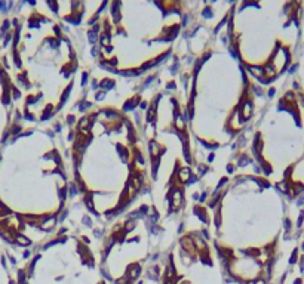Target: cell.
I'll use <instances>...</instances> for the list:
<instances>
[{
	"label": "cell",
	"mask_w": 304,
	"mask_h": 284,
	"mask_svg": "<svg viewBox=\"0 0 304 284\" xmlns=\"http://www.w3.org/2000/svg\"><path fill=\"white\" fill-rule=\"evenodd\" d=\"M150 151H151V157H157L160 154V147L157 145V142L154 141L150 142Z\"/></svg>",
	"instance_id": "obj_4"
},
{
	"label": "cell",
	"mask_w": 304,
	"mask_h": 284,
	"mask_svg": "<svg viewBox=\"0 0 304 284\" xmlns=\"http://www.w3.org/2000/svg\"><path fill=\"white\" fill-rule=\"evenodd\" d=\"M138 284H143V283H138Z\"/></svg>",
	"instance_id": "obj_7"
},
{
	"label": "cell",
	"mask_w": 304,
	"mask_h": 284,
	"mask_svg": "<svg viewBox=\"0 0 304 284\" xmlns=\"http://www.w3.org/2000/svg\"><path fill=\"white\" fill-rule=\"evenodd\" d=\"M139 272H141V266H139L138 264H134V265H131L129 268H128V278L129 280H134V278H136L138 275H139Z\"/></svg>",
	"instance_id": "obj_2"
},
{
	"label": "cell",
	"mask_w": 304,
	"mask_h": 284,
	"mask_svg": "<svg viewBox=\"0 0 304 284\" xmlns=\"http://www.w3.org/2000/svg\"><path fill=\"white\" fill-rule=\"evenodd\" d=\"M178 178H180V181L185 182L187 179L190 178V169H189V167H184V169H181V170L178 172Z\"/></svg>",
	"instance_id": "obj_3"
},
{
	"label": "cell",
	"mask_w": 304,
	"mask_h": 284,
	"mask_svg": "<svg viewBox=\"0 0 304 284\" xmlns=\"http://www.w3.org/2000/svg\"><path fill=\"white\" fill-rule=\"evenodd\" d=\"M171 203H172V207H180L181 206V203H182V193L180 191V189H174V191H172Z\"/></svg>",
	"instance_id": "obj_1"
},
{
	"label": "cell",
	"mask_w": 304,
	"mask_h": 284,
	"mask_svg": "<svg viewBox=\"0 0 304 284\" xmlns=\"http://www.w3.org/2000/svg\"><path fill=\"white\" fill-rule=\"evenodd\" d=\"M16 241H18L19 244H24V246L30 244V240H25V237H21V235H18V237H16Z\"/></svg>",
	"instance_id": "obj_5"
},
{
	"label": "cell",
	"mask_w": 304,
	"mask_h": 284,
	"mask_svg": "<svg viewBox=\"0 0 304 284\" xmlns=\"http://www.w3.org/2000/svg\"><path fill=\"white\" fill-rule=\"evenodd\" d=\"M203 16H206V18H208V16H211V9L206 8V9L203 11Z\"/></svg>",
	"instance_id": "obj_6"
}]
</instances>
